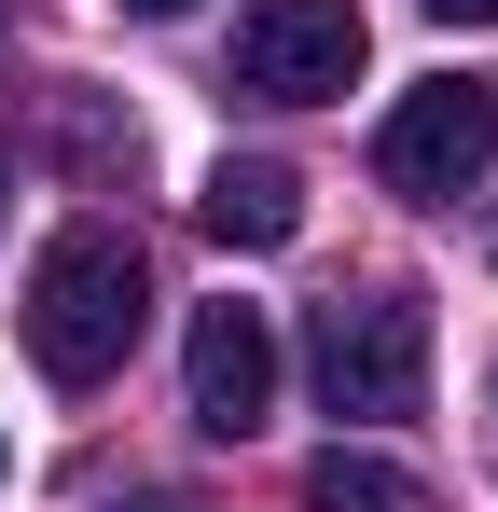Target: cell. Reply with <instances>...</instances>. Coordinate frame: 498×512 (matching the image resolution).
<instances>
[{"instance_id": "cell-6", "label": "cell", "mask_w": 498, "mask_h": 512, "mask_svg": "<svg viewBox=\"0 0 498 512\" xmlns=\"http://www.w3.org/2000/svg\"><path fill=\"white\" fill-rule=\"evenodd\" d=\"M194 222H208L222 250H291V236H305V180L277 167V153H222L208 194H194Z\"/></svg>"}, {"instance_id": "cell-3", "label": "cell", "mask_w": 498, "mask_h": 512, "mask_svg": "<svg viewBox=\"0 0 498 512\" xmlns=\"http://www.w3.org/2000/svg\"><path fill=\"white\" fill-rule=\"evenodd\" d=\"M485 167H498V84H471V70L415 84L402 111L374 125V180H388V194H415V208H457Z\"/></svg>"}, {"instance_id": "cell-8", "label": "cell", "mask_w": 498, "mask_h": 512, "mask_svg": "<svg viewBox=\"0 0 498 512\" xmlns=\"http://www.w3.org/2000/svg\"><path fill=\"white\" fill-rule=\"evenodd\" d=\"M429 14H443V28H498V0H429Z\"/></svg>"}, {"instance_id": "cell-2", "label": "cell", "mask_w": 498, "mask_h": 512, "mask_svg": "<svg viewBox=\"0 0 498 512\" xmlns=\"http://www.w3.org/2000/svg\"><path fill=\"white\" fill-rule=\"evenodd\" d=\"M305 374H319L332 416H415V402H429V305H415V291H346V305H319Z\"/></svg>"}, {"instance_id": "cell-7", "label": "cell", "mask_w": 498, "mask_h": 512, "mask_svg": "<svg viewBox=\"0 0 498 512\" xmlns=\"http://www.w3.org/2000/svg\"><path fill=\"white\" fill-rule=\"evenodd\" d=\"M305 512H415V485L388 471V457L332 443V457H305Z\"/></svg>"}, {"instance_id": "cell-9", "label": "cell", "mask_w": 498, "mask_h": 512, "mask_svg": "<svg viewBox=\"0 0 498 512\" xmlns=\"http://www.w3.org/2000/svg\"><path fill=\"white\" fill-rule=\"evenodd\" d=\"M125 14H194V0H125Z\"/></svg>"}, {"instance_id": "cell-4", "label": "cell", "mask_w": 498, "mask_h": 512, "mask_svg": "<svg viewBox=\"0 0 498 512\" xmlns=\"http://www.w3.org/2000/svg\"><path fill=\"white\" fill-rule=\"evenodd\" d=\"M236 84L305 111V97L360 84V0H249L236 14Z\"/></svg>"}, {"instance_id": "cell-5", "label": "cell", "mask_w": 498, "mask_h": 512, "mask_svg": "<svg viewBox=\"0 0 498 512\" xmlns=\"http://www.w3.org/2000/svg\"><path fill=\"white\" fill-rule=\"evenodd\" d=\"M180 402H194V429L208 443H249V429L277 416V319L263 305H194V333H180Z\"/></svg>"}, {"instance_id": "cell-1", "label": "cell", "mask_w": 498, "mask_h": 512, "mask_svg": "<svg viewBox=\"0 0 498 512\" xmlns=\"http://www.w3.org/2000/svg\"><path fill=\"white\" fill-rule=\"evenodd\" d=\"M139 319H153V277H139L125 222H56L42 263H28V291H14V333H28V360L56 388H111L125 346H139Z\"/></svg>"}]
</instances>
